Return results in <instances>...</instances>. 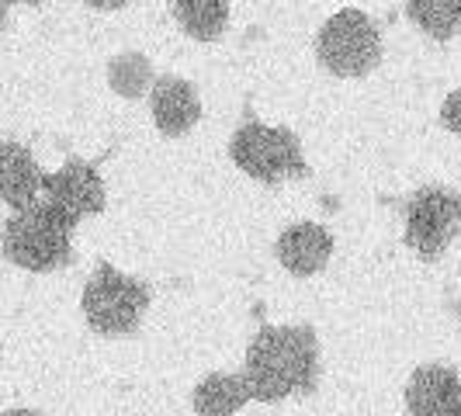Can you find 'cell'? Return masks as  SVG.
Returning <instances> with one entry per match:
<instances>
[{
    "label": "cell",
    "instance_id": "6da1fadb",
    "mask_svg": "<svg viewBox=\"0 0 461 416\" xmlns=\"http://www.w3.org/2000/svg\"><path fill=\"white\" fill-rule=\"evenodd\" d=\"M243 375L254 402H281L288 395H312L320 385V340L309 323L260 326L247 347Z\"/></svg>",
    "mask_w": 461,
    "mask_h": 416
},
{
    "label": "cell",
    "instance_id": "7a4b0ae2",
    "mask_svg": "<svg viewBox=\"0 0 461 416\" xmlns=\"http://www.w3.org/2000/svg\"><path fill=\"white\" fill-rule=\"evenodd\" d=\"M73 230L77 222L63 215L56 205H49L46 198L32 202L24 208H14V215L4 222L0 230V250L7 257V264L49 275V271H63L73 264Z\"/></svg>",
    "mask_w": 461,
    "mask_h": 416
},
{
    "label": "cell",
    "instance_id": "3957f363",
    "mask_svg": "<svg viewBox=\"0 0 461 416\" xmlns=\"http://www.w3.org/2000/svg\"><path fill=\"white\" fill-rule=\"evenodd\" d=\"M230 160L260 185H281L309 174L302 139L285 125H264L254 115V104L243 108V122L232 132Z\"/></svg>",
    "mask_w": 461,
    "mask_h": 416
},
{
    "label": "cell",
    "instance_id": "277c9868",
    "mask_svg": "<svg viewBox=\"0 0 461 416\" xmlns=\"http://www.w3.org/2000/svg\"><path fill=\"white\" fill-rule=\"evenodd\" d=\"M153 302L146 281L118 271L115 264H97L84 285V320L101 337H132Z\"/></svg>",
    "mask_w": 461,
    "mask_h": 416
},
{
    "label": "cell",
    "instance_id": "5b68a950",
    "mask_svg": "<svg viewBox=\"0 0 461 416\" xmlns=\"http://www.w3.org/2000/svg\"><path fill=\"white\" fill-rule=\"evenodd\" d=\"M316 59L333 77H368L382 63V32L365 11L344 7L333 18H326L316 35Z\"/></svg>",
    "mask_w": 461,
    "mask_h": 416
},
{
    "label": "cell",
    "instance_id": "8992f818",
    "mask_svg": "<svg viewBox=\"0 0 461 416\" xmlns=\"http://www.w3.org/2000/svg\"><path fill=\"white\" fill-rule=\"evenodd\" d=\"M406 219V247L420 260L434 264L461 236V191L444 185H420L402 208Z\"/></svg>",
    "mask_w": 461,
    "mask_h": 416
},
{
    "label": "cell",
    "instance_id": "52a82bcc",
    "mask_svg": "<svg viewBox=\"0 0 461 416\" xmlns=\"http://www.w3.org/2000/svg\"><path fill=\"white\" fill-rule=\"evenodd\" d=\"M42 194L49 205L69 215L77 226L91 215H101L108 205V191H104L101 174L80 157H69L56 174H42Z\"/></svg>",
    "mask_w": 461,
    "mask_h": 416
},
{
    "label": "cell",
    "instance_id": "ba28073f",
    "mask_svg": "<svg viewBox=\"0 0 461 416\" xmlns=\"http://www.w3.org/2000/svg\"><path fill=\"white\" fill-rule=\"evenodd\" d=\"M146 97H149V115H153L157 132L170 139L187 136L202 118V97L194 91V84L185 80V77L163 73V77L153 80Z\"/></svg>",
    "mask_w": 461,
    "mask_h": 416
},
{
    "label": "cell",
    "instance_id": "9c48e42d",
    "mask_svg": "<svg viewBox=\"0 0 461 416\" xmlns=\"http://www.w3.org/2000/svg\"><path fill=\"white\" fill-rule=\"evenodd\" d=\"M410 416H461V378L447 365H423L406 385Z\"/></svg>",
    "mask_w": 461,
    "mask_h": 416
},
{
    "label": "cell",
    "instance_id": "30bf717a",
    "mask_svg": "<svg viewBox=\"0 0 461 416\" xmlns=\"http://www.w3.org/2000/svg\"><path fill=\"white\" fill-rule=\"evenodd\" d=\"M277 264L295 277L320 275L333 257V232L320 222H292L275 243Z\"/></svg>",
    "mask_w": 461,
    "mask_h": 416
},
{
    "label": "cell",
    "instance_id": "8fae6325",
    "mask_svg": "<svg viewBox=\"0 0 461 416\" xmlns=\"http://www.w3.org/2000/svg\"><path fill=\"white\" fill-rule=\"evenodd\" d=\"M42 167L32 149L14 139H0V202L7 208L32 205L42 194Z\"/></svg>",
    "mask_w": 461,
    "mask_h": 416
},
{
    "label": "cell",
    "instance_id": "7c38bea8",
    "mask_svg": "<svg viewBox=\"0 0 461 416\" xmlns=\"http://www.w3.org/2000/svg\"><path fill=\"white\" fill-rule=\"evenodd\" d=\"M250 402H254V389L247 375H232V371H212L191 393V410L198 416H232L247 410Z\"/></svg>",
    "mask_w": 461,
    "mask_h": 416
},
{
    "label": "cell",
    "instance_id": "4fadbf2b",
    "mask_svg": "<svg viewBox=\"0 0 461 416\" xmlns=\"http://www.w3.org/2000/svg\"><path fill=\"white\" fill-rule=\"evenodd\" d=\"M230 4L232 0H170V14L194 42H215L230 24Z\"/></svg>",
    "mask_w": 461,
    "mask_h": 416
},
{
    "label": "cell",
    "instance_id": "5bb4252c",
    "mask_svg": "<svg viewBox=\"0 0 461 416\" xmlns=\"http://www.w3.org/2000/svg\"><path fill=\"white\" fill-rule=\"evenodd\" d=\"M406 14L434 42H451L461 32V0H406Z\"/></svg>",
    "mask_w": 461,
    "mask_h": 416
},
{
    "label": "cell",
    "instance_id": "9a60e30c",
    "mask_svg": "<svg viewBox=\"0 0 461 416\" xmlns=\"http://www.w3.org/2000/svg\"><path fill=\"white\" fill-rule=\"evenodd\" d=\"M157 73H153V63L142 56V52H118L115 59L108 63V84L118 97L125 101H139L146 97L149 87H153Z\"/></svg>",
    "mask_w": 461,
    "mask_h": 416
},
{
    "label": "cell",
    "instance_id": "2e32d148",
    "mask_svg": "<svg viewBox=\"0 0 461 416\" xmlns=\"http://www.w3.org/2000/svg\"><path fill=\"white\" fill-rule=\"evenodd\" d=\"M440 125H444L447 132L461 136V87L444 97V104H440Z\"/></svg>",
    "mask_w": 461,
    "mask_h": 416
},
{
    "label": "cell",
    "instance_id": "e0dca14e",
    "mask_svg": "<svg viewBox=\"0 0 461 416\" xmlns=\"http://www.w3.org/2000/svg\"><path fill=\"white\" fill-rule=\"evenodd\" d=\"M80 4H87L94 11H122L129 0H80Z\"/></svg>",
    "mask_w": 461,
    "mask_h": 416
},
{
    "label": "cell",
    "instance_id": "ac0fdd59",
    "mask_svg": "<svg viewBox=\"0 0 461 416\" xmlns=\"http://www.w3.org/2000/svg\"><path fill=\"white\" fill-rule=\"evenodd\" d=\"M7 7H11V0H0V35H4V22H7Z\"/></svg>",
    "mask_w": 461,
    "mask_h": 416
},
{
    "label": "cell",
    "instance_id": "d6986e66",
    "mask_svg": "<svg viewBox=\"0 0 461 416\" xmlns=\"http://www.w3.org/2000/svg\"><path fill=\"white\" fill-rule=\"evenodd\" d=\"M11 4H24V7H39V4H49V0H11Z\"/></svg>",
    "mask_w": 461,
    "mask_h": 416
}]
</instances>
